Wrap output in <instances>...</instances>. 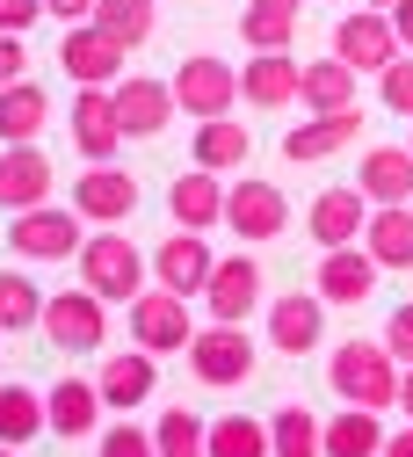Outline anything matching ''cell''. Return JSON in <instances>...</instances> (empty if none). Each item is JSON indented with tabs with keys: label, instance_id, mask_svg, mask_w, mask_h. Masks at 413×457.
<instances>
[{
	"label": "cell",
	"instance_id": "1",
	"mask_svg": "<svg viewBox=\"0 0 413 457\" xmlns=\"http://www.w3.org/2000/svg\"><path fill=\"white\" fill-rule=\"evenodd\" d=\"M399 356L384 349V341H341V349L326 356V385L341 392V407H392L399 399Z\"/></svg>",
	"mask_w": 413,
	"mask_h": 457
},
{
	"label": "cell",
	"instance_id": "2",
	"mask_svg": "<svg viewBox=\"0 0 413 457\" xmlns=\"http://www.w3.org/2000/svg\"><path fill=\"white\" fill-rule=\"evenodd\" d=\"M80 283L102 305H131L145 291V254L124 233H95V240H80Z\"/></svg>",
	"mask_w": 413,
	"mask_h": 457
},
{
	"label": "cell",
	"instance_id": "3",
	"mask_svg": "<svg viewBox=\"0 0 413 457\" xmlns=\"http://www.w3.org/2000/svg\"><path fill=\"white\" fill-rule=\"evenodd\" d=\"M254 363H261V349H254V334H247L240 320H211V327H196V341H189V370H196L203 385H218V392L247 385Z\"/></svg>",
	"mask_w": 413,
	"mask_h": 457
},
{
	"label": "cell",
	"instance_id": "4",
	"mask_svg": "<svg viewBox=\"0 0 413 457\" xmlns=\"http://www.w3.org/2000/svg\"><path fill=\"white\" fill-rule=\"evenodd\" d=\"M131 341L145 356H189L196 341V312L182 291H138L131 298Z\"/></svg>",
	"mask_w": 413,
	"mask_h": 457
},
{
	"label": "cell",
	"instance_id": "5",
	"mask_svg": "<svg viewBox=\"0 0 413 457\" xmlns=\"http://www.w3.org/2000/svg\"><path fill=\"white\" fill-rule=\"evenodd\" d=\"M80 211L66 204H37V211H15V225H8V247L22 254V262H66V254H80Z\"/></svg>",
	"mask_w": 413,
	"mask_h": 457
},
{
	"label": "cell",
	"instance_id": "6",
	"mask_svg": "<svg viewBox=\"0 0 413 457\" xmlns=\"http://www.w3.org/2000/svg\"><path fill=\"white\" fill-rule=\"evenodd\" d=\"M174 102H182V117H232V102H240V66L211 59V51H196V59H182V73H174Z\"/></svg>",
	"mask_w": 413,
	"mask_h": 457
},
{
	"label": "cell",
	"instance_id": "7",
	"mask_svg": "<svg viewBox=\"0 0 413 457\" xmlns=\"http://www.w3.org/2000/svg\"><path fill=\"white\" fill-rule=\"evenodd\" d=\"M399 29H392V8H356V15H341L334 22V59H348L356 73H384L399 59Z\"/></svg>",
	"mask_w": 413,
	"mask_h": 457
},
{
	"label": "cell",
	"instance_id": "8",
	"mask_svg": "<svg viewBox=\"0 0 413 457\" xmlns=\"http://www.w3.org/2000/svg\"><path fill=\"white\" fill-rule=\"evenodd\" d=\"M102 334H109V305L87 291V283H80V291H51L44 298V341H51V349H102Z\"/></svg>",
	"mask_w": 413,
	"mask_h": 457
},
{
	"label": "cell",
	"instance_id": "9",
	"mask_svg": "<svg viewBox=\"0 0 413 457\" xmlns=\"http://www.w3.org/2000/svg\"><path fill=\"white\" fill-rule=\"evenodd\" d=\"M73 211L87 225H124L138 211V175H124L116 160H87V175H73Z\"/></svg>",
	"mask_w": 413,
	"mask_h": 457
},
{
	"label": "cell",
	"instance_id": "10",
	"mask_svg": "<svg viewBox=\"0 0 413 457\" xmlns=\"http://www.w3.org/2000/svg\"><path fill=\"white\" fill-rule=\"evenodd\" d=\"M58 66H66L73 87H116L124 80V44L109 29H95V22H73L66 44H58Z\"/></svg>",
	"mask_w": 413,
	"mask_h": 457
},
{
	"label": "cell",
	"instance_id": "11",
	"mask_svg": "<svg viewBox=\"0 0 413 457\" xmlns=\"http://www.w3.org/2000/svg\"><path fill=\"white\" fill-rule=\"evenodd\" d=\"M326 334V298L319 291H283L268 305V349L276 356H312Z\"/></svg>",
	"mask_w": 413,
	"mask_h": 457
},
{
	"label": "cell",
	"instance_id": "12",
	"mask_svg": "<svg viewBox=\"0 0 413 457\" xmlns=\"http://www.w3.org/2000/svg\"><path fill=\"white\" fill-rule=\"evenodd\" d=\"M225 225L240 240H276L283 225H290V204H283V189L276 182H254V175H240L225 189Z\"/></svg>",
	"mask_w": 413,
	"mask_h": 457
},
{
	"label": "cell",
	"instance_id": "13",
	"mask_svg": "<svg viewBox=\"0 0 413 457\" xmlns=\"http://www.w3.org/2000/svg\"><path fill=\"white\" fill-rule=\"evenodd\" d=\"M211 269H218L211 240H203V233H182V225H174V233L160 240V254H153V276H160V291H182V298H203Z\"/></svg>",
	"mask_w": 413,
	"mask_h": 457
},
{
	"label": "cell",
	"instance_id": "14",
	"mask_svg": "<svg viewBox=\"0 0 413 457\" xmlns=\"http://www.w3.org/2000/svg\"><path fill=\"white\" fill-rule=\"evenodd\" d=\"M377 254L370 247H326L319 254V276H312V291L326 298V305H363L370 291H377Z\"/></svg>",
	"mask_w": 413,
	"mask_h": 457
},
{
	"label": "cell",
	"instance_id": "15",
	"mask_svg": "<svg viewBox=\"0 0 413 457\" xmlns=\"http://www.w3.org/2000/svg\"><path fill=\"white\" fill-rule=\"evenodd\" d=\"M203 305H211V320H240L247 327V312L261 305V262L254 254H218V269L203 283Z\"/></svg>",
	"mask_w": 413,
	"mask_h": 457
},
{
	"label": "cell",
	"instance_id": "16",
	"mask_svg": "<svg viewBox=\"0 0 413 457\" xmlns=\"http://www.w3.org/2000/svg\"><path fill=\"white\" fill-rule=\"evenodd\" d=\"M153 378H160V356H145L138 341H131V349H109V356H102V370H95L102 407H116V414L145 407V399H153Z\"/></svg>",
	"mask_w": 413,
	"mask_h": 457
},
{
	"label": "cell",
	"instance_id": "17",
	"mask_svg": "<svg viewBox=\"0 0 413 457\" xmlns=\"http://www.w3.org/2000/svg\"><path fill=\"white\" fill-rule=\"evenodd\" d=\"M174 80H145V73H124L116 80V117H124V138H160L167 117H174Z\"/></svg>",
	"mask_w": 413,
	"mask_h": 457
},
{
	"label": "cell",
	"instance_id": "18",
	"mask_svg": "<svg viewBox=\"0 0 413 457\" xmlns=\"http://www.w3.org/2000/svg\"><path fill=\"white\" fill-rule=\"evenodd\" d=\"M73 145H80V160H116V145H124L116 87H80L73 95Z\"/></svg>",
	"mask_w": 413,
	"mask_h": 457
},
{
	"label": "cell",
	"instance_id": "19",
	"mask_svg": "<svg viewBox=\"0 0 413 457\" xmlns=\"http://www.w3.org/2000/svg\"><path fill=\"white\" fill-rule=\"evenodd\" d=\"M356 131H363V109H319V117L283 131V160H334L341 145H356Z\"/></svg>",
	"mask_w": 413,
	"mask_h": 457
},
{
	"label": "cell",
	"instance_id": "20",
	"mask_svg": "<svg viewBox=\"0 0 413 457\" xmlns=\"http://www.w3.org/2000/svg\"><path fill=\"white\" fill-rule=\"evenodd\" d=\"M51 204V160L37 145H0V211H37Z\"/></svg>",
	"mask_w": 413,
	"mask_h": 457
},
{
	"label": "cell",
	"instance_id": "21",
	"mask_svg": "<svg viewBox=\"0 0 413 457\" xmlns=\"http://www.w3.org/2000/svg\"><path fill=\"white\" fill-rule=\"evenodd\" d=\"M370 211H377V204H370L363 189H319L305 225H312V240H319V247H356V240H363V225H370Z\"/></svg>",
	"mask_w": 413,
	"mask_h": 457
},
{
	"label": "cell",
	"instance_id": "22",
	"mask_svg": "<svg viewBox=\"0 0 413 457\" xmlns=\"http://www.w3.org/2000/svg\"><path fill=\"white\" fill-rule=\"evenodd\" d=\"M44 414H51V436H66V443L95 436L102 428V385L95 378H58L44 392Z\"/></svg>",
	"mask_w": 413,
	"mask_h": 457
},
{
	"label": "cell",
	"instance_id": "23",
	"mask_svg": "<svg viewBox=\"0 0 413 457\" xmlns=\"http://www.w3.org/2000/svg\"><path fill=\"white\" fill-rule=\"evenodd\" d=\"M167 211H174V225H182V233H211V225H225V175H211V167L174 175Z\"/></svg>",
	"mask_w": 413,
	"mask_h": 457
},
{
	"label": "cell",
	"instance_id": "24",
	"mask_svg": "<svg viewBox=\"0 0 413 457\" xmlns=\"http://www.w3.org/2000/svg\"><path fill=\"white\" fill-rule=\"evenodd\" d=\"M298 80H305V66L290 59V51H254V59L240 66V95L254 109H290L298 102Z\"/></svg>",
	"mask_w": 413,
	"mask_h": 457
},
{
	"label": "cell",
	"instance_id": "25",
	"mask_svg": "<svg viewBox=\"0 0 413 457\" xmlns=\"http://www.w3.org/2000/svg\"><path fill=\"white\" fill-rule=\"evenodd\" d=\"M356 189L370 204H413V145H370L356 167Z\"/></svg>",
	"mask_w": 413,
	"mask_h": 457
},
{
	"label": "cell",
	"instance_id": "26",
	"mask_svg": "<svg viewBox=\"0 0 413 457\" xmlns=\"http://www.w3.org/2000/svg\"><path fill=\"white\" fill-rule=\"evenodd\" d=\"M254 153V131L240 117H203L196 124V167H211V175H240Z\"/></svg>",
	"mask_w": 413,
	"mask_h": 457
},
{
	"label": "cell",
	"instance_id": "27",
	"mask_svg": "<svg viewBox=\"0 0 413 457\" xmlns=\"http://www.w3.org/2000/svg\"><path fill=\"white\" fill-rule=\"evenodd\" d=\"M363 247L377 254V269H413V204H377L363 225Z\"/></svg>",
	"mask_w": 413,
	"mask_h": 457
},
{
	"label": "cell",
	"instance_id": "28",
	"mask_svg": "<svg viewBox=\"0 0 413 457\" xmlns=\"http://www.w3.org/2000/svg\"><path fill=\"white\" fill-rule=\"evenodd\" d=\"M51 124V102L37 80H15L0 87V145H37V131Z\"/></svg>",
	"mask_w": 413,
	"mask_h": 457
},
{
	"label": "cell",
	"instance_id": "29",
	"mask_svg": "<svg viewBox=\"0 0 413 457\" xmlns=\"http://www.w3.org/2000/svg\"><path fill=\"white\" fill-rule=\"evenodd\" d=\"M298 102L312 109V117L319 109H356V66L348 59H312L305 80H298Z\"/></svg>",
	"mask_w": 413,
	"mask_h": 457
},
{
	"label": "cell",
	"instance_id": "30",
	"mask_svg": "<svg viewBox=\"0 0 413 457\" xmlns=\"http://www.w3.org/2000/svg\"><path fill=\"white\" fill-rule=\"evenodd\" d=\"M326 457H384V421L377 407H341L326 421Z\"/></svg>",
	"mask_w": 413,
	"mask_h": 457
},
{
	"label": "cell",
	"instance_id": "31",
	"mask_svg": "<svg viewBox=\"0 0 413 457\" xmlns=\"http://www.w3.org/2000/svg\"><path fill=\"white\" fill-rule=\"evenodd\" d=\"M268 457H326V421L305 407H276L268 414Z\"/></svg>",
	"mask_w": 413,
	"mask_h": 457
},
{
	"label": "cell",
	"instance_id": "32",
	"mask_svg": "<svg viewBox=\"0 0 413 457\" xmlns=\"http://www.w3.org/2000/svg\"><path fill=\"white\" fill-rule=\"evenodd\" d=\"M44 428H51L44 392H29V385H0V443H8V450H22V443H37Z\"/></svg>",
	"mask_w": 413,
	"mask_h": 457
},
{
	"label": "cell",
	"instance_id": "33",
	"mask_svg": "<svg viewBox=\"0 0 413 457\" xmlns=\"http://www.w3.org/2000/svg\"><path fill=\"white\" fill-rule=\"evenodd\" d=\"M240 37L254 51H290V37H298V8H268V0H247L240 8Z\"/></svg>",
	"mask_w": 413,
	"mask_h": 457
},
{
	"label": "cell",
	"instance_id": "34",
	"mask_svg": "<svg viewBox=\"0 0 413 457\" xmlns=\"http://www.w3.org/2000/svg\"><path fill=\"white\" fill-rule=\"evenodd\" d=\"M22 327H44V291L22 269H0V334H22Z\"/></svg>",
	"mask_w": 413,
	"mask_h": 457
},
{
	"label": "cell",
	"instance_id": "35",
	"mask_svg": "<svg viewBox=\"0 0 413 457\" xmlns=\"http://www.w3.org/2000/svg\"><path fill=\"white\" fill-rule=\"evenodd\" d=\"M203 457H268V421H254V414H225V421H211Z\"/></svg>",
	"mask_w": 413,
	"mask_h": 457
},
{
	"label": "cell",
	"instance_id": "36",
	"mask_svg": "<svg viewBox=\"0 0 413 457\" xmlns=\"http://www.w3.org/2000/svg\"><path fill=\"white\" fill-rule=\"evenodd\" d=\"M203 443H211V421H196L189 407H167L153 421V450L160 457H203Z\"/></svg>",
	"mask_w": 413,
	"mask_h": 457
},
{
	"label": "cell",
	"instance_id": "37",
	"mask_svg": "<svg viewBox=\"0 0 413 457\" xmlns=\"http://www.w3.org/2000/svg\"><path fill=\"white\" fill-rule=\"evenodd\" d=\"M87 22H95V29H109L116 44L131 51V44H145V37H153V0H95V15H87Z\"/></svg>",
	"mask_w": 413,
	"mask_h": 457
},
{
	"label": "cell",
	"instance_id": "38",
	"mask_svg": "<svg viewBox=\"0 0 413 457\" xmlns=\"http://www.w3.org/2000/svg\"><path fill=\"white\" fill-rule=\"evenodd\" d=\"M377 95H384V109H392V117H406V124H413V59H406V51H399V59L377 73Z\"/></svg>",
	"mask_w": 413,
	"mask_h": 457
},
{
	"label": "cell",
	"instance_id": "39",
	"mask_svg": "<svg viewBox=\"0 0 413 457\" xmlns=\"http://www.w3.org/2000/svg\"><path fill=\"white\" fill-rule=\"evenodd\" d=\"M95 457H160L153 450V428H131V421H116L95 436Z\"/></svg>",
	"mask_w": 413,
	"mask_h": 457
},
{
	"label": "cell",
	"instance_id": "40",
	"mask_svg": "<svg viewBox=\"0 0 413 457\" xmlns=\"http://www.w3.org/2000/svg\"><path fill=\"white\" fill-rule=\"evenodd\" d=\"M384 349H392L399 363H413V305H399V312L384 320Z\"/></svg>",
	"mask_w": 413,
	"mask_h": 457
},
{
	"label": "cell",
	"instance_id": "41",
	"mask_svg": "<svg viewBox=\"0 0 413 457\" xmlns=\"http://www.w3.org/2000/svg\"><path fill=\"white\" fill-rule=\"evenodd\" d=\"M22 59H29L22 37H15V29H0V87H15V80H22Z\"/></svg>",
	"mask_w": 413,
	"mask_h": 457
},
{
	"label": "cell",
	"instance_id": "42",
	"mask_svg": "<svg viewBox=\"0 0 413 457\" xmlns=\"http://www.w3.org/2000/svg\"><path fill=\"white\" fill-rule=\"evenodd\" d=\"M37 15H44V0H0V29H15V37H22Z\"/></svg>",
	"mask_w": 413,
	"mask_h": 457
},
{
	"label": "cell",
	"instance_id": "43",
	"mask_svg": "<svg viewBox=\"0 0 413 457\" xmlns=\"http://www.w3.org/2000/svg\"><path fill=\"white\" fill-rule=\"evenodd\" d=\"M44 15H58V22L73 29V22H87V15H95V0H44Z\"/></svg>",
	"mask_w": 413,
	"mask_h": 457
},
{
	"label": "cell",
	"instance_id": "44",
	"mask_svg": "<svg viewBox=\"0 0 413 457\" xmlns=\"http://www.w3.org/2000/svg\"><path fill=\"white\" fill-rule=\"evenodd\" d=\"M392 29H399V44L413 51V0H392Z\"/></svg>",
	"mask_w": 413,
	"mask_h": 457
},
{
	"label": "cell",
	"instance_id": "45",
	"mask_svg": "<svg viewBox=\"0 0 413 457\" xmlns=\"http://www.w3.org/2000/svg\"><path fill=\"white\" fill-rule=\"evenodd\" d=\"M392 407H399V414H406V421H413V363H406V370H399V399H392Z\"/></svg>",
	"mask_w": 413,
	"mask_h": 457
},
{
	"label": "cell",
	"instance_id": "46",
	"mask_svg": "<svg viewBox=\"0 0 413 457\" xmlns=\"http://www.w3.org/2000/svg\"><path fill=\"white\" fill-rule=\"evenodd\" d=\"M384 457H413V421H406L399 436H384Z\"/></svg>",
	"mask_w": 413,
	"mask_h": 457
},
{
	"label": "cell",
	"instance_id": "47",
	"mask_svg": "<svg viewBox=\"0 0 413 457\" xmlns=\"http://www.w3.org/2000/svg\"><path fill=\"white\" fill-rule=\"evenodd\" d=\"M268 8H298V0H268Z\"/></svg>",
	"mask_w": 413,
	"mask_h": 457
},
{
	"label": "cell",
	"instance_id": "48",
	"mask_svg": "<svg viewBox=\"0 0 413 457\" xmlns=\"http://www.w3.org/2000/svg\"><path fill=\"white\" fill-rule=\"evenodd\" d=\"M363 8H392V0H363Z\"/></svg>",
	"mask_w": 413,
	"mask_h": 457
},
{
	"label": "cell",
	"instance_id": "49",
	"mask_svg": "<svg viewBox=\"0 0 413 457\" xmlns=\"http://www.w3.org/2000/svg\"><path fill=\"white\" fill-rule=\"evenodd\" d=\"M0 457H15V450H8V443H0Z\"/></svg>",
	"mask_w": 413,
	"mask_h": 457
},
{
	"label": "cell",
	"instance_id": "50",
	"mask_svg": "<svg viewBox=\"0 0 413 457\" xmlns=\"http://www.w3.org/2000/svg\"><path fill=\"white\" fill-rule=\"evenodd\" d=\"M406 145H413V138H406Z\"/></svg>",
	"mask_w": 413,
	"mask_h": 457
}]
</instances>
